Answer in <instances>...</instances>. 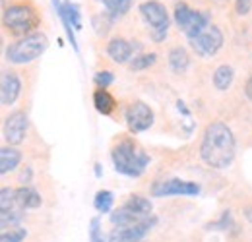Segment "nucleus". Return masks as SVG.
I'll list each match as a JSON object with an SVG mask.
<instances>
[{
  "instance_id": "1",
  "label": "nucleus",
  "mask_w": 252,
  "mask_h": 242,
  "mask_svg": "<svg viewBox=\"0 0 252 242\" xmlns=\"http://www.w3.org/2000/svg\"><path fill=\"white\" fill-rule=\"evenodd\" d=\"M237 155V142L231 128L221 121L210 122L200 142V157L206 167L225 171L233 165Z\"/></svg>"
},
{
  "instance_id": "2",
  "label": "nucleus",
  "mask_w": 252,
  "mask_h": 242,
  "mask_svg": "<svg viewBox=\"0 0 252 242\" xmlns=\"http://www.w3.org/2000/svg\"><path fill=\"white\" fill-rule=\"evenodd\" d=\"M111 161L119 175L138 179L150 165V155L144 151L132 138H121L111 150Z\"/></svg>"
},
{
  "instance_id": "3",
  "label": "nucleus",
  "mask_w": 252,
  "mask_h": 242,
  "mask_svg": "<svg viewBox=\"0 0 252 242\" xmlns=\"http://www.w3.org/2000/svg\"><path fill=\"white\" fill-rule=\"evenodd\" d=\"M49 47V39L41 31H33L30 35L20 37L18 41L10 43L4 51L6 60L12 64H30L37 60Z\"/></svg>"
},
{
  "instance_id": "4",
  "label": "nucleus",
  "mask_w": 252,
  "mask_h": 242,
  "mask_svg": "<svg viewBox=\"0 0 252 242\" xmlns=\"http://www.w3.org/2000/svg\"><path fill=\"white\" fill-rule=\"evenodd\" d=\"M41 16L30 2H14L10 6H4L2 24L6 30L18 35H30L39 26Z\"/></svg>"
},
{
  "instance_id": "5",
  "label": "nucleus",
  "mask_w": 252,
  "mask_h": 242,
  "mask_svg": "<svg viewBox=\"0 0 252 242\" xmlns=\"http://www.w3.org/2000/svg\"><path fill=\"white\" fill-rule=\"evenodd\" d=\"M140 16H142L144 24L148 26L150 37L154 39V43H163L167 39L169 28H171L167 8L159 0H146L140 4Z\"/></svg>"
},
{
  "instance_id": "6",
  "label": "nucleus",
  "mask_w": 252,
  "mask_h": 242,
  "mask_svg": "<svg viewBox=\"0 0 252 242\" xmlns=\"http://www.w3.org/2000/svg\"><path fill=\"white\" fill-rule=\"evenodd\" d=\"M173 16H175L177 28L187 35V39L198 35L200 31H204L212 24V18H210L208 12H200V10L189 6L187 2H177L175 10H173Z\"/></svg>"
},
{
  "instance_id": "7",
  "label": "nucleus",
  "mask_w": 252,
  "mask_h": 242,
  "mask_svg": "<svg viewBox=\"0 0 252 242\" xmlns=\"http://www.w3.org/2000/svg\"><path fill=\"white\" fill-rule=\"evenodd\" d=\"M223 41H225L223 31L218 26L210 24L204 31H200L198 35L190 37L189 45L190 49L196 53V57H200V59H212V57H216L220 53V49L223 47Z\"/></svg>"
},
{
  "instance_id": "8",
  "label": "nucleus",
  "mask_w": 252,
  "mask_h": 242,
  "mask_svg": "<svg viewBox=\"0 0 252 242\" xmlns=\"http://www.w3.org/2000/svg\"><path fill=\"white\" fill-rule=\"evenodd\" d=\"M26 210L18 204L16 190L14 188H2L0 190V227L2 231L16 229L22 225Z\"/></svg>"
},
{
  "instance_id": "9",
  "label": "nucleus",
  "mask_w": 252,
  "mask_h": 242,
  "mask_svg": "<svg viewBox=\"0 0 252 242\" xmlns=\"http://www.w3.org/2000/svg\"><path fill=\"white\" fill-rule=\"evenodd\" d=\"M125 121L130 134H142L154 126V111L144 101H134L126 107Z\"/></svg>"
},
{
  "instance_id": "10",
  "label": "nucleus",
  "mask_w": 252,
  "mask_h": 242,
  "mask_svg": "<svg viewBox=\"0 0 252 242\" xmlns=\"http://www.w3.org/2000/svg\"><path fill=\"white\" fill-rule=\"evenodd\" d=\"M152 194L156 198H169V196H198L200 186L196 182L183 181V179H165L154 182Z\"/></svg>"
},
{
  "instance_id": "11",
  "label": "nucleus",
  "mask_w": 252,
  "mask_h": 242,
  "mask_svg": "<svg viewBox=\"0 0 252 242\" xmlns=\"http://www.w3.org/2000/svg\"><path fill=\"white\" fill-rule=\"evenodd\" d=\"M158 225V217L152 215L144 219L142 223L130 225V227H115L109 233V242H142V239Z\"/></svg>"
},
{
  "instance_id": "12",
  "label": "nucleus",
  "mask_w": 252,
  "mask_h": 242,
  "mask_svg": "<svg viewBox=\"0 0 252 242\" xmlns=\"http://www.w3.org/2000/svg\"><path fill=\"white\" fill-rule=\"evenodd\" d=\"M28 128H30V119L24 111H16L12 115L6 117L4 121V128H2V136H4V142L8 146H18L26 140V134H28Z\"/></svg>"
},
{
  "instance_id": "13",
  "label": "nucleus",
  "mask_w": 252,
  "mask_h": 242,
  "mask_svg": "<svg viewBox=\"0 0 252 242\" xmlns=\"http://www.w3.org/2000/svg\"><path fill=\"white\" fill-rule=\"evenodd\" d=\"M22 93V80L16 72L4 70L0 78V101L4 107H12Z\"/></svg>"
},
{
  "instance_id": "14",
  "label": "nucleus",
  "mask_w": 252,
  "mask_h": 242,
  "mask_svg": "<svg viewBox=\"0 0 252 242\" xmlns=\"http://www.w3.org/2000/svg\"><path fill=\"white\" fill-rule=\"evenodd\" d=\"M138 47H134L130 41H126L125 37H113L107 43V57L117 64H130V60L134 59V51Z\"/></svg>"
},
{
  "instance_id": "15",
  "label": "nucleus",
  "mask_w": 252,
  "mask_h": 242,
  "mask_svg": "<svg viewBox=\"0 0 252 242\" xmlns=\"http://www.w3.org/2000/svg\"><path fill=\"white\" fill-rule=\"evenodd\" d=\"M144 219H148V217H144V215H140L138 212H134V210H132L130 206H126V204H123L119 210L111 212V223H113L115 227H130V225L142 223Z\"/></svg>"
},
{
  "instance_id": "16",
  "label": "nucleus",
  "mask_w": 252,
  "mask_h": 242,
  "mask_svg": "<svg viewBox=\"0 0 252 242\" xmlns=\"http://www.w3.org/2000/svg\"><path fill=\"white\" fill-rule=\"evenodd\" d=\"M16 198H18V204L24 210H37L43 204L41 194L35 188H32V186H24V184L20 188H16Z\"/></svg>"
},
{
  "instance_id": "17",
  "label": "nucleus",
  "mask_w": 252,
  "mask_h": 242,
  "mask_svg": "<svg viewBox=\"0 0 252 242\" xmlns=\"http://www.w3.org/2000/svg\"><path fill=\"white\" fill-rule=\"evenodd\" d=\"M22 163V151L16 150L14 146H4L0 150V173L8 175Z\"/></svg>"
},
{
  "instance_id": "18",
  "label": "nucleus",
  "mask_w": 252,
  "mask_h": 242,
  "mask_svg": "<svg viewBox=\"0 0 252 242\" xmlns=\"http://www.w3.org/2000/svg\"><path fill=\"white\" fill-rule=\"evenodd\" d=\"M167 60H169L171 72H175V74H185L190 66V55L187 53V49H183V47H173V49L169 51V59H167Z\"/></svg>"
},
{
  "instance_id": "19",
  "label": "nucleus",
  "mask_w": 252,
  "mask_h": 242,
  "mask_svg": "<svg viewBox=\"0 0 252 242\" xmlns=\"http://www.w3.org/2000/svg\"><path fill=\"white\" fill-rule=\"evenodd\" d=\"M94 107L97 109V113L109 117V115H113V111L117 109V101H115V97L107 90L97 88V90L94 91Z\"/></svg>"
},
{
  "instance_id": "20",
  "label": "nucleus",
  "mask_w": 252,
  "mask_h": 242,
  "mask_svg": "<svg viewBox=\"0 0 252 242\" xmlns=\"http://www.w3.org/2000/svg\"><path fill=\"white\" fill-rule=\"evenodd\" d=\"M235 82V70L229 64H221L214 72V88L218 91H227Z\"/></svg>"
},
{
  "instance_id": "21",
  "label": "nucleus",
  "mask_w": 252,
  "mask_h": 242,
  "mask_svg": "<svg viewBox=\"0 0 252 242\" xmlns=\"http://www.w3.org/2000/svg\"><path fill=\"white\" fill-rule=\"evenodd\" d=\"M99 2L105 6V12L117 22V20H121L123 16H126L130 12L134 0H99Z\"/></svg>"
},
{
  "instance_id": "22",
  "label": "nucleus",
  "mask_w": 252,
  "mask_h": 242,
  "mask_svg": "<svg viewBox=\"0 0 252 242\" xmlns=\"http://www.w3.org/2000/svg\"><path fill=\"white\" fill-rule=\"evenodd\" d=\"M53 6H55V10H57V14H59V18H61V24H63L64 31H66V35H68V41H70V45H72V49L78 53L80 51V47H78V41H76V33H74V28H72V24H70V20H68V16H66V10H64V2L61 0H53Z\"/></svg>"
},
{
  "instance_id": "23",
  "label": "nucleus",
  "mask_w": 252,
  "mask_h": 242,
  "mask_svg": "<svg viewBox=\"0 0 252 242\" xmlns=\"http://www.w3.org/2000/svg\"><path fill=\"white\" fill-rule=\"evenodd\" d=\"M156 62H158L156 53H140V55H134L128 68H130V72H142V70H148L150 66H154Z\"/></svg>"
},
{
  "instance_id": "24",
  "label": "nucleus",
  "mask_w": 252,
  "mask_h": 242,
  "mask_svg": "<svg viewBox=\"0 0 252 242\" xmlns=\"http://www.w3.org/2000/svg\"><path fill=\"white\" fill-rule=\"evenodd\" d=\"M115 204V196L111 190H99L94 198V206L99 213H111Z\"/></svg>"
},
{
  "instance_id": "25",
  "label": "nucleus",
  "mask_w": 252,
  "mask_h": 242,
  "mask_svg": "<svg viewBox=\"0 0 252 242\" xmlns=\"http://www.w3.org/2000/svg\"><path fill=\"white\" fill-rule=\"evenodd\" d=\"M64 10H66V16L72 24V28L78 31L82 30V12H80V6L72 0H64Z\"/></svg>"
},
{
  "instance_id": "26",
  "label": "nucleus",
  "mask_w": 252,
  "mask_h": 242,
  "mask_svg": "<svg viewBox=\"0 0 252 242\" xmlns=\"http://www.w3.org/2000/svg\"><path fill=\"white\" fill-rule=\"evenodd\" d=\"M113 24H115V20L107 14V12H103V14H99V16H95L94 18V30L95 33L99 35V37H103V35H107L109 30L113 28Z\"/></svg>"
},
{
  "instance_id": "27",
  "label": "nucleus",
  "mask_w": 252,
  "mask_h": 242,
  "mask_svg": "<svg viewBox=\"0 0 252 242\" xmlns=\"http://www.w3.org/2000/svg\"><path fill=\"white\" fill-rule=\"evenodd\" d=\"M26 237H28L26 227H16V229L2 231L0 242H24V239H26Z\"/></svg>"
},
{
  "instance_id": "28",
  "label": "nucleus",
  "mask_w": 252,
  "mask_h": 242,
  "mask_svg": "<svg viewBox=\"0 0 252 242\" xmlns=\"http://www.w3.org/2000/svg\"><path fill=\"white\" fill-rule=\"evenodd\" d=\"M95 86L97 88H101V90H107L113 82H115V76H113V72H109V70H101V72H97L94 78Z\"/></svg>"
},
{
  "instance_id": "29",
  "label": "nucleus",
  "mask_w": 252,
  "mask_h": 242,
  "mask_svg": "<svg viewBox=\"0 0 252 242\" xmlns=\"http://www.w3.org/2000/svg\"><path fill=\"white\" fill-rule=\"evenodd\" d=\"M90 242H105L103 233H101V221H99V217H94L90 221Z\"/></svg>"
},
{
  "instance_id": "30",
  "label": "nucleus",
  "mask_w": 252,
  "mask_h": 242,
  "mask_svg": "<svg viewBox=\"0 0 252 242\" xmlns=\"http://www.w3.org/2000/svg\"><path fill=\"white\" fill-rule=\"evenodd\" d=\"M251 8H252V0H237V4H235V12L239 16H247L251 12Z\"/></svg>"
},
{
  "instance_id": "31",
  "label": "nucleus",
  "mask_w": 252,
  "mask_h": 242,
  "mask_svg": "<svg viewBox=\"0 0 252 242\" xmlns=\"http://www.w3.org/2000/svg\"><path fill=\"white\" fill-rule=\"evenodd\" d=\"M32 177H33V171H32V167L28 165V167H24V171H22V175H20V182H22L24 186H28V182H32Z\"/></svg>"
},
{
  "instance_id": "32",
  "label": "nucleus",
  "mask_w": 252,
  "mask_h": 242,
  "mask_svg": "<svg viewBox=\"0 0 252 242\" xmlns=\"http://www.w3.org/2000/svg\"><path fill=\"white\" fill-rule=\"evenodd\" d=\"M245 95H247L249 101H252V76L249 78V82H247V86H245Z\"/></svg>"
},
{
  "instance_id": "33",
  "label": "nucleus",
  "mask_w": 252,
  "mask_h": 242,
  "mask_svg": "<svg viewBox=\"0 0 252 242\" xmlns=\"http://www.w3.org/2000/svg\"><path fill=\"white\" fill-rule=\"evenodd\" d=\"M245 217H247V219H249V221L252 223V206H251V208H247V212H245Z\"/></svg>"
},
{
  "instance_id": "34",
  "label": "nucleus",
  "mask_w": 252,
  "mask_h": 242,
  "mask_svg": "<svg viewBox=\"0 0 252 242\" xmlns=\"http://www.w3.org/2000/svg\"><path fill=\"white\" fill-rule=\"evenodd\" d=\"M95 177H101V165L95 163Z\"/></svg>"
},
{
  "instance_id": "35",
  "label": "nucleus",
  "mask_w": 252,
  "mask_h": 242,
  "mask_svg": "<svg viewBox=\"0 0 252 242\" xmlns=\"http://www.w3.org/2000/svg\"><path fill=\"white\" fill-rule=\"evenodd\" d=\"M220 2H225V0H220Z\"/></svg>"
}]
</instances>
